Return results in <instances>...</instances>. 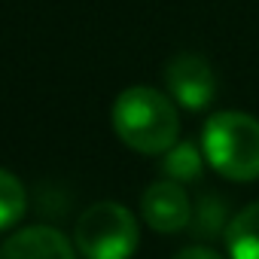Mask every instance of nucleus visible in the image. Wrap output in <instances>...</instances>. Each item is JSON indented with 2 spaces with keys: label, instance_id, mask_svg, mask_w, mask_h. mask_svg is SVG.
Listing matches in <instances>:
<instances>
[{
  "label": "nucleus",
  "instance_id": "6e6552de",
  "mask_svg": "<svg viewBox=\"0 0 259 259\" xmlns=\"http://www.w3.org/2000/svg\"><path fill=\"white\" fill-rule=\"evenodd\" d=\"M201 168H204V153L192 144V141H177L165 156H162V171L168 180L174 183H192L201 177Z\"/></svg>",
  "mask_w": 259,
  "mask_h": 259
},
{
  "label": "nucleus",
  "instance_id": "7ed1b4c3",
  "mask_svg": "<svg viewBox=\"0 0 259 259\" xmlns=\"http://www.w3.org/2000/svg\"><path fill=\"white\" fill-rule=\"evenodd\" d=\"M73 244L82 259H132L141 244V226L125 204L95 201L79 213Z\"/></svg>",
  "mask_w": 259,
  "mask_h": 259
},
{
  "label": "nucleus",
  "instance_id": "9b49d317",
  "mask_svg": "<svg viewBox=\"0 0 259 259\" xmlns=\"http://www.w3.org/2000/svg\"><path fill=\"white\" fill-rule=\"evenodd\" d=\"M174 259H223L213 247H204V244H189L183 250L174 253Z\"/></svg>",
  "mask_w": 259,
  "mask_h": 259
},
{
  "label": "nucleus",
  "instance_id": "423d86ee",
  "mask_svg": "<svg viewBox=\"0 0 259 259\" xmlns=\"http://www.w3.org/2000/svg\"><path fill=\"white\" fill-rule=\"evenodd\" d=\"M0 259H76V250L58 229L28 226L0 244Z\"/></svg>",
  "mask_w": 259,
  "mask_h": 259
},
{
  "label": "nucleus",
  "instance_id": "f03ea898",
  "mask_svg": "<svg viewBox=\"0 0 259 259\" xmlns=\"http://www.w3.org/2000/svg\"><path fill=\"white\" fill-rule=\"evenodd\" d=\"M201 153L226 180H259V119L238 110L213 113L201 132Z\"/></svg>",
  "mask_w": 259,
  "mask_h": 259
},
{
  "label": "nucleus",
  "instance_id": "1a4fd4ad",
  "mask_svg": "<svg viewBox=\"0 0 259 259\" xmlns=\"http://www.w3.org/2000/svg\"><path fill=\"white\" fill-rule=\"evenodd\" d=\"M229 223H232L229 204H226L217 192H207V195H201V201H198V207H195L189 226H192V232H195L198 238H217V235H226Z\"/></svg>",
  "mask_w": 259,
  "mask_h": 259
},
{
  "label": "nucleus",
  "instance_id": "f257e3e1",
  "mask_svg": "<svg viewBox=\"0 0 259 259\" xmlns=\"http://www.w3.org/2000/svg\"><path fill=\"white\" fill-rule=\"evenodd\" d=\"M113 132L125 147L144 156H165L180 135V116L168 95L150 85H132L113 101Z\"/></svg>",
  "mask_w": 259,
  "mask_h": 259
},
{
  "label": "nucleus",
  "instance_id": "39448f33",
  "mask_svg": "<svg viewBox=\"0 0 259 259\" xmlns=\"http://www.w3.org/2000/svg\"><path fill=\"white\" fill-rule=\"evenodd\" d=\"M141 217L147 220L150 229L162 235H174L192 223V201L180 183L159 180L147 186V192L141 195Z\"/></svg>",
  "mask_w": 259,
  "mask_h": 259
},
{
  "label": "nucleus",
  "instance_id": "20e7f679",
  "mask_svg": "<svg viewBox=\"0 0 259 259\" xmlns=\"http://www.w3.org/2000/svg\"><path fill=\"white\" fill-rule=\"evenodd\" d=\"M165 82H168V95L186 110H204V107H210V101L217 95L213 67L207 64V58H201L195 52L174 55L165 67Z\"/></svg>",
  "mask_w": 259,
  "mask_h": 259
},
{
  "label": "nucleus",
  "instance_id": "9d476101",
  "mask_svg": "<svg viewBox=\"0 0 259 259\" xmlns=\"http://www.w3.org/2000/svg\"><path fill=\"white\" fill-rule=\"evenodd\" d=\"M28 210V192H25V183L7 171L0 168V232L13 229Z\"/></svg>",
  "mask_w": 259,
  "mask_h": 259
},
{
  "label": "nucleus",
  "instance_id": "0eeeda50",
  "mask_svg": "<svg viewBox=\"0 0 259 259\" xmlns=\"http://www.w3.org/2000/svg\"><path fill=\"white\" fill-rule=\"evenodd\" d=\"M223 238L229 259H259V201L238 210Z\"/></svg>",
  "mask_w": 259,
  "mask_h": 259
}]
</instances>
